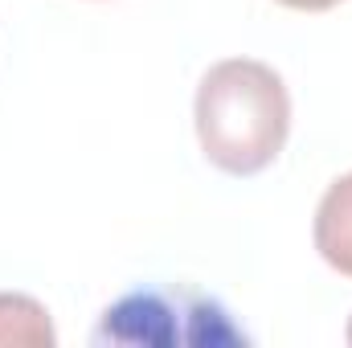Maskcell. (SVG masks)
Masks as SVG:
<instances>
[{"instance_id":"1","label":"cell","mask_w":352,"mask_h":348,"mask_svg":"<svg viewBox=\"0 0 352 348\" xmlns=\"http://www.w3.org/2000/svg\"><path fill=\"white\" fill-rule=\"evenodd\" d=\"M197 140L213 168L254 176L270 168L291 131V94L283 78L254 58H226L209 66L192 102Z\"/></svg>"},{"instance_id":"2","label":"cell","mask_w":352,"mask_h":348,"mask_svg":"<svg viewBox=\"0 0 352 348\" xmlns=\"http://www.w3.org/2000/svg\"><path fill=\"white\" fill-rule=\"evenodd\" d=\"M246 340L217 299L184 287H140L111 303L94 328V345L131 348H234Z\"/></svg>"},{"instance_id":"3","label":"cell","mask_w":352,"mask_h":348,"mask_svg":"<svg viewBox=\"0 0 352 348\" xmlns=\"http://www.w3.org/2000/svg\"><path fill=\"white\" fill-rule=\"evenodd\" d=\"M316 250L332 270L352 279V173L332 180L316 209Z\"/></svg>"},{"instance_id":"4","label":"cell","mask_w":352,"mask_h":348,"mask_svg":"<svg viewBox=\"0 0 352 348\" xmlns=\"http://www.w3.org/2000/svg\"><path fill=\"white\" fill-rule=\"evenodd\" d=\"M50 312L16 291H0V348H54Z\"/></svg>"},{"instance_id":"5","label":"cell","mask_w":352,"mask_h":348,"mask_svg":"<svg viewBox=\"0 0 352 348\" xmlns=\"http://www.w3.org/2000/svg\"><path fill=\"white\" fill-rule=\"evenodd\" d=\"M283 8H295V12H328V8H336L340 0H278Z\"/></svg>"},{"instance_id":"6","label":"cell","mask_w":352,"mask_h":348,"mask_svg":"<svg viewBox=\"0 0 352 348\" xmlns=\"http://www.w3.org/2000/svg\"><path fill=\"white\" fill-rule=\"evenodd\" d=\"M349 345H352V320H349Z\"/></svg>"}]
</instances>
